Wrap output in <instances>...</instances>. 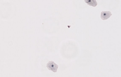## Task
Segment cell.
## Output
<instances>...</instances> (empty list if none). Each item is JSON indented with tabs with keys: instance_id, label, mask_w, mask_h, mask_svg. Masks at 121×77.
<instances>
[{
	"instance_id": "obj_3",
	"label": "cell",
	"mask_w": 121,
	"mask_h": 77,
	"mask_svg": "<svg viewBox=\"0 0 121 77\" xmlns=\"http://www.w3.org/2000/svg\"><path fill=\"white\" fill-rule=\"evenodd\" d=\"M84 0L87 4L93 7H96L97 4L96 0Z\"/></svg>"
},
{
	"instance_id": "obj_2",
	"label": "cell",
	"mask_w": 121,
	"mask_h": 77,
	"mask_svg": "<svg viewBox=\"0 0 121 77\" xmlns=\"http://www.w3.org/2000/svg\"><path fill=\"white\" fill-rule=\"evenodd\" d=\"M112 15L110 11H102L101 13V18L103 20H105L109 18Z\"/></svg>"
},
{
	"instance_id": "obj_1",
	"label": "cell",
	"mask_w": 121,
	"mask_h": 77,
	"mask_svg": "<svg viewBox=\"0 0 121 77\" xmlns=\"http://www.w3.org/2000/svg\"><path fill=\"white\" fill-rule=\"evenodd\" d=\"M46 66L48 69L54 72H56L58 65L52 61H49L47 64Z\"/></svg>"
}]
</instances>
